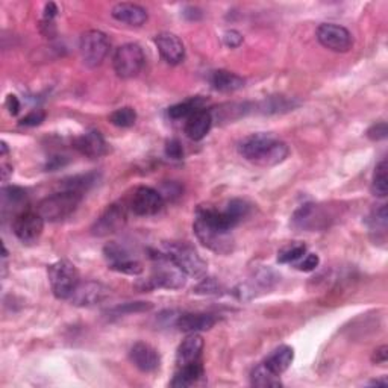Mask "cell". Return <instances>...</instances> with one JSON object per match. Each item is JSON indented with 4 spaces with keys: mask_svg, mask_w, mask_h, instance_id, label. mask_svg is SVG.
<instances>
[{
    "mask_svg": "<svg viewBox=\"0 0 388 388\" xmlns=\"http://www.w3.org/2000/svg\"><path fill=\"white\" fill-rule=\"evenodd\" d=\"M152 308V305L148 302H134V303H125L121 306H116L112 308L109 312L114 315H125L127 312H141V311H148Z\"/></svg>",
    "mask_w": 388,
    "mask_h": 388,
    "instance_id": "37",
    "label": "cell"
},
{
    "mask_svg": "<svg viewBox=\"0 0 388 388\" xmlns=\"http://www.w3.org/2000/svg\"><path fill=\"white\" fill-rule=\"evenodd\" d=\"M2 214L6 215L14 213V217L23 213V206L28 205V193L20 187H3L2 188Z\"/></svg>",
    "mask_w": 388,
    "mask_h": 388,
    "instance_id": "23",
    "label": "cell"
},
{
    "mask_svg": "<svg viewBox=\"0 0 388 388\" xmlns=\"http://www.w3.org/2000/svg\"><path fill=\"white\" fill-rule=\"evenodd\" d=\"M371 193L378 197H385L388 194V166L382 159L375 168L373 179H371Z\"/></svg>",
    "mask_w": 388,
    "mask_h": 388,
    "instance_id": "28",
    "label": "cell"
},
{
    "mask_svg": "<svg viewBox=\"0 0 388 388\" xmlns=\"http://www.w3.org/2000/svg\"><path fill=\"white\" fill-rule=\"evenodd\" d=\"M0 149H2V157H5L8 153V144L5 141L0 143Z\"/></svg>",
    "mask_w": 388,
    "mask_h": 388,
    "instance_id": "49",
    "label": "cell"
},
{
    "mask_svg": "<svg viewBox=\"0 0 388 388\" xmlns=\"http://www.w3.org/2000/svg\"><path fill=\"white\" fill-rule=\"evenodd\" d=\"M111 15L117 21L129 24V26H143L148 21V11L143 6L135 3H117L112 8Z\"/></svg>",
    "mask_w": 388,
    "mask_h": 388,
    "instance_id": "22",
    "label": "cell"
},
{
    "mask_svg": "<svg viewBox=\"0 0 388 388\" xmlns=\"http://www.w3.org/2000/svg\"><path fill=\"white\" fill-rule=\"evenodd\" d=\"M370 384H371V385H376V387H378V385H382V387H385V385L388 384V381H387V379L384 378V379H378V381H373V382H370Z\"/></svg>",
    "mask_w": 388,
    "mask_h": 388,
    "instance_id": "48",
    "label": "cell"
},
{
    "mask_svg": "<svg viewBox=\"0 0 388 388\" xmlns=\"http://www.w3.org/2000/svg\"><path fill=\"white\" fill-rule=\"evenodd\" d=\"M223 287L220 282L214 278H204L194 288V293L197 294H208V296H217L222 294Z\"/></svg>",
    "mask_w": 388,
    "mask_h": 388,
    "instance_id": "36",
    "label": "cell"
},
{
    "mask_svg": "<svg viewBox=\"0 0 388 388\" xmlns=\"http://www.w3.org/2000/svg\"><path fill=\"white\" fill-rule=\"evenodd\" d=\"M96 181H97L96 173L73 176V177H70V179H66L61 184V188L62 190H73V191L85 194L96 184Z\"/></svg>",
    "mask_w": 388,
    "mask_h": 388,
    "instance_id": "31",
    "label": "cell"
},
{
    "mask_svg": "<svg viewBox=\"0 0 388 388\" xmlns=\"http://www.w3.org/2000/svg\"><path fill=\"white\" fill-rule=\"evenodd\" d=\"M6 108L8 111H10V114L11 116H17L19 114V111H20V100H19V97L17 96H14V94H10L6 97Z\"/></svg>",
    "mask_w": 388,
    "mask_h": 388,
    "instance_id": "43",
    "label": "cell"
},
{
    "mask_svg": "<svg viewBox=\"0 0 388 388\" xmlns=\"http://www.w3.org/2000/svg\"><path fill=\"white\" fill-rule=\"evenodd\" d=\"M0 172H2V181L6 182L12 175V166H10L8 163H2V166H0Z\"/></svg>",
    "mask_w": 388,
    "mask_h": 388,
    "instance_id": "47",
    "label": "cell"
},
{
    "mask_svg": "<svg viewBox=\"0 0 388 388\" xmlns=\"http://www.w3.org/2000/svg\"><path fill=\"white\" fill-rule=\"evenodd\" d=\"M103 256L111 270L131 274V276H139L143 273V264L134 258L127 249L117 245V242H109L105 246Z\"/></svg>",
    "mask_w": 388,
    "mask_h": 388,
    "instance_id": "9",
    "label": "cell"
},
{
    "mask_svg": "<svg viewBox=\"0 0 388 388\" xmlns=\"http://www.w3.org/2000/svg\"><path fill=\"white\" fill-rule=\"evenodd\" d=\"M369 228L370 232L375 233L376 238L385 240L387 236V224H388V217H387V206L381 205L378 209H373V213L369 217Z\"/></svg>",
    "mask_w": 388,
    "mask_h": 388,
    "instance_id": "27",
    "label": "cell"
},
{
    "mask_svg": "<svg viewBox=\"0 0 388 388\" xmlns=\"http://www.w3.org/2000/svg\"><path fill=\"white\" fill-rule=\"evenodd\" d=\"M112 64H114V70L120 78L131 79L139 76L146 64V56L141 46L135 43L120 46L114 53V58H112Z\"/></svg>",
    "mask_w": 388,
    "mask_h": 388,
    "instance_id": "8",
    "label": "cell"
},
{
    "mask_svg": "<svg viewBox=\"0 0 388 388\" xmlns=\"http://www.w3.org/2000/svg\"><path fill=\"white\" fill-rule=\"evenodd\" d=\"M202 103H204V100L199 99V97H194V99L185 100L182 103H176L168 108V117L175 120L188 118L194 112L202 109Z\"/></svg>",
    "mask_w": 388,
    "mask_h": 388,
    "instance_id": "30",
    "label": "cell"
},
{
    "mask_svg": "<svg viewBox=\"0 0 388 388\" xmlns=\"http://www.w3.org/2000/svg\"><path fill=\"white\" fill-rule=\"evenodd\" d=\"M388 135V126L385 121H379V123H375L373 126L369 127L367 131V136L371 141H381L385 140Z\"/></svg>",
    "mask_w": 388,
    "mask_h": 388,
    "instance_id": "38",
    "label": "cell"
},
{
    "mask_svg": "<svg viewBox=\"0 0 388 388\" xmlns=\"http://www.w3.org/2000/svg\"><path fill=\"white\" fill-rule=\"evenodd\" d=\"M305 254H306L305 245H293L282 250V252H279L278 261L281 264H291V263H296L297 260H302Z\"/></svg>",
    "mask_w": 388,
    "mask_h": 388,
    "instance_id": "35",
    "label": "cell"
},
{
    "mask_svg": "<svg viewBox=\"0 0 388 388\" xmlns=\"http://www.w3.org/2000/svg\"><path fill=\"white\" fill-rule=\"evenodd\" d=\"M185 17H187L188 20H199L202 17V12L197 10V8H187L184 12Z\"/></svg>",
    "mask_w": 388,
    "mask_h": 388,
    "instance_id": "46",
    "label": "cell"
},
{
    "mask_svg": "<svg viewBox=\"0 0 388 388\" xmlns=\"http://www.w3.org/2000/svg\"><path fill=\"white\" fill-rule=\"evenodd\" d=\"M299 102L293 103V100L287 99V97H282V96H276V97H269V99H265L261 105L260 108L264 112V114H274V112H282V111H290L293 109L294 107H297Z\"/></svg>",
    "mask_w": 388,
    "mask_h": 388,
    "instance_id": "32",
    "label": "cell"
},
{
    "mask_svg": "<svg viewBox=\"0 0 388 388\" xmlns=\"http://www.w3.org/2000/svg\"><path fill=\"white\" fill-rule=\"evenodd\" d=\"M293 226L303 231H321L329 226L330 214L328 208L315 204H305L293 214Z\"/></svg>",
    "mask_w": 388,
    "mask_h": 388,
    "instance_id": "11",
    "label": "cell"
},
{
    "mask_svg": "<svg viewBox=\"0 0 388 388\" xmlns=\"http://www.w3.org/2000/svg\"><path fill=\"white\" fill-rule=\"evenodd\" d=\"M111 48V42L107 34L102 30L91 29L87 30L80 37L79 42V52L82 56V61L87 67L94 69L99 67L100 64L107 58Z\"/></svg>",
    "mask_w": 388,
    "mask_h": 388,
    "instance_id": "7",
    "label": "cell"
},
{
    "mask_svg": "<svg viewBox=\"0 0 388 388\" xmlns=\"http://www.w3.org/2000/svg\"><path fill=\"white\" fill-rule=\"evenodd\" d=\"M246 80L228 70H217L211 75V85L220 93H233L245 87Z\"/></svg>",
    "mask_w": 388,
    "mask_h": 388,
    "instance_id": "25",
    "label": "cell"
},
{
    "mask_svg": "<svg viewBox=\"0 0 388 388\" xmlns=\"http://www.w3.org/2000/svg\"><path fill=\"white\" fill-rule=\"evenodd\" d=\"M249 211H250V205L247 204V202L241 200V199L231 200L228 206H226V209H224V213L229 215L231 220L236 224H238L242 218L249 214Z\"/></svg>",
    "mask_w": 388,
    "mask_h": 388,
    "instance_id": "34",
    "label": "cell"
},
{
    "mask_svg": "<svg viewBox=\"0 0 388 388\" xmlns=\"http://www.w3.org/2000/svg\"><path fill=\"white\" fill-rule=\"evenodd\" d=\"M387 358H388V347L381 346L379 349L375 351L373 357H371V361H373L375 364H384V362H387Z\"/></svg>",
    "mask_w": 388,
    "mask_h": 388,
    "instance_id": "44",
    "label": "cell"
},
{
    "mask_svg": "<svg viewBox=\"0 0 388 388\" xmlns=\"http://www.w3.org/2000/svg\"><path fill=\"white\" fill-rule=\"evenodd\" d=\"M82 193L61 188V191L53 193L39 202L37 211L46 222L66 220L76 211L80 202H82Z\"/></svg>",
    "mask_w": 388,
    "mask_h": 388,
    "instance_id": "4",
    "label": "cell"
},
{
    "mask_svg": "<svg viewBox=\"0 0 388 388\" xmlns=\"http://www.w3.org/2000/svg\"><path fill=\"white\" fill-rule=\"evenodd\" d=\"M164 196L158 190L152 187H139L132 194L129 206H131L134 214L148 217L158 214L164 208Z\"/></svg>",
    "mask_w": 388,
    "mask_h": 388,
    "instance_id": "14",
    "label": "cell"
},
{
    "mask_svg": "<svg viewBox=\"0 0 388 388\" xmlns=\"http://www.w3.org/2000/svg\"><path fill=\"white\" fill-rule=\"evenodd\" d=\"M211 126H213L211 112L202 108L194 112V114H191L187 118V121H185V134H187L190 140L200 141L205 139L209 131H211Z\"/></svg>",
    "mask_w": 388,
    "mask_h": 388,
    "instance_id": "21",
    "label": "cell"
},
{
    "mask_svg": "<svg viewBox=\"0 0 388 388\" xmlns=\"http://www.w3.org/2000/svg\"><path fill=\"white\" fill-rule=\"evenodd\" d=\"M250 384L254 387H281L282 382L279 381V376H276L274 373L267 369L264 364H260V366L255 367L252 375H250Z\"/></svg>",
    "mask_w": 388,
    "mask_h": 388,
    "instance_id": "29",
    "label": "cell"
},
{
    "mask_svg": "<svg viewBox=\"0 0 388 388\" xmlns=\"http://www.w3.org/2000/svg\"><path fill=\"white\" fill-rule=\"evenodd\" d=\"M46 118V112L43 109H34L30 111L28 116H24L20 120V125L21 126H38L42 125Z\"/></svg>",
    "mask_w": 388,
    "mask_h": 388,
    "instance_id": "39",
    "label": "cell"
},
{
    "mask_svg": "<svg viewBox=\"0 0 388 388\" xmlns=\"http://www.w3.org/2000/svg\"><path fill=\"white\" fill-rule=\"evenodd\" d=\"M217 323V317L213 314H204V312H187L181 314L176 319V328L182 330V333H202V330H209L214 328Z\"/></svg>",
    "mask_w": 388,
    "mask_h": 388,
    "instance_id": "20",
    "label": "cell"
},
{
    "mask_svg": "<svg viewBox=\"0 0 388 388\" xmlns=\"http://www.w3.org/2000/svg\"><path fill=\"white\" fill-rule=\"evenodd\" d=\"M228 214L223 211H218L214 208L200 206L196 213V220L193 223L194 233L197 240L213 250L215 254L226 255L232 252L233 249V238L231 236V231L236 228Z\"/></svg>",
    "mask_w": 388,
    "mask_h": 388,
    "instance_id": "1",
    "label": "cell"
},
{
    "mask_svg": "<svg viewBox=\"0 0 388 388\" xmlns=\"http://www.w3.org/2000/svg\"><path fill=\"white\" fill-rule=\"evenodd\" d=\"M319 264H320L319 255L308 254L296 267H297V270H301V272H312V270L317 269Z\"/></svg>",
    "mask_w": 388,
    "mask_h": 388,
    "instance_id": "40",
    "label": "cell"
},
{
    "mask_svg": "<svg viewBox=\"0 0 388 388\" xmlns=\"http://www.w3.org/2000/svg\"><path fill=\"white\" fill-rule=\"evenodd\" d=\"M127 222V211L123 204H111L105 211L96 218V222L91 228L93 236L96 237H107L111 233H116L125 228Z\"/></svg>",
    "mask_w": 388,
    "mask_h": 388,
    "instance_id": "10",
    "label": "cell"
},
{
    "mask_svg": "<svg viewBox=\"0 0 388 388\" xmlns=\"http://www.w3.org/2000/svg\"><path fill=\"white\" fill-rule=\"evenodd\" d=\"M204 338L199 333H193L177 347L176 352V366L184 367L188 364L200 361L202 351H204Z\"/></svg>",
    "mask_w": 388,
    "mask_h": 388,
    "instance_id": "19",
    "label": "cell"
},
{
    "mask_svg": "<svg viewBox=\"0 0 388 388\" xmlns=\"http://www.w3.org/2000/svg\"><path fill=\"white\" fill-rule=\"evenodd\" d=\"M153 270L150 278L144 282V290H179L187 282V274H185L179 267H177L166 252H158L152 255Z\"/></svg>",
    "mask_w": 388,
    "mask_h": 388,
    "instance_id": "3",
    "label": "cell"
},
{
    "mask_svg": "<svg viewBox=\"0 0 388 388\" xmlns=\"http://www.w3.org/2000/svg\"><path fill=\"white\" fill-rule=\"evenodd\" d=\"M223 43L224 46H228L231 48H236L242 43V35L240 34L238 30H226L223 34Z\"/></svg>",
    "mask_w": 388,
    "mask_h": 388,
    "instance_id": "42",
    "label": "cell"
},
{
    "mask_svg": "<svg viewBox=\"0 0 388 388\" xmlns=\"http://www.w3.org/2000/svg\"><path fill=\"white\" fill-rule=\"evenodd\" d=\"M109 296V288L100 282L87 281L80 282L75 293L70 297L73 305L76 306H94L103 302Z\"/></svg>",
    "mask_w": 388,
    "mask_h": 388,
    "instance_id": "15",
    "label": "cell"
},
{
    "mask_svg": "<svg viewBox=\"0 0 388 388\" xmlns=\"http://www.w3.org/2000/svg\"><path fill=\"white\" fill-rule=\"evenodd\" d=\"M108 118L117 127H131L136 121V112L131 107H123L112 111Z\"/></svg>",
    "mask_w": 388,
    "mask_h": 388,
    "instance_id": "33",
    "label": "cell"
},
{
    "mask_svg": "<svg viewBox=\"0 0 388 388\" xmlns=\"http://www.w3.org/2000/svg\"><path fill=\"white\" fill-rule=\"evenodd\" d=\"M240 155L249 163L273 167L281 164L288 157V146L270 134H254L246 136L238 144Z\"/></svg>",
    "mask_w": 388,
    "mask_h": 388,
    "instance_id": "2",
    "label": "cell"
},
{
    "mask_svg": "<svg viewBox=\"0 0 388 388\" xmlns=\"http://www.w3.org/2000/svg\"><path fill=\"white\" fill-rule=\"evenodd\" d=\"M293 360H294L293 347L279 346L269 355V357L265 358V361L263 364L272 371V373L281 376L282 373H285V371L288 370Z\"/></svg>",
    "mask_w": 388,
    "mask_h": 388,
    "instance_id": "24",
    "label": "cell"
},
{
    "mask_svg": "<svg viewBox=\"0 0 388 388\" xmlns=\"http://www.w3.org/2000/svg\"><path fill=\"white\" fill-rule=\"evenodd\" d=\"M204 376V366H202V361L188 364V366L177 367V371L175 373L173 381L170 382L172 387H190L193 384H196L199 379Z\"/></svg>",
    "mask_w": 388,
    "mask_h": 388,
    "instance_id": "26",
    "label": "cell"
},
{
    "mask_svg": "<svg viewBox=\"0 0 388 388\" xmlns=\"http://www.w3.org/2000/svg\"><path fill=\"white\" fill-rule=\"evenodd\" d=\"M75 149L87 158H100L108 152V144L99 131L85 132L73 141Z\"/></svg>",
    "mask_w": 388,
    "mask_h": 388,
    "instance_id": "18",
    "label": "cell"
},
{
    "mask_svg": "<svg viewBox=\"0 0 388 388\" xmlns=\"http://www.w3.org/2000/svg\"><path fill=\"white\" fill-rule=\"evenodd\" d=\"M319 43L337 53L349 52L353 46V37L346 28L335 23H321L317 28Z\"/></svg>",
    "mask_w": 388,
    "mask_h": 388,
    "instance_id": "12",
    "label": "cell"
},
{
    "mask_svg": "<svg viewBox=\"0 0 388 388\" xmlns=\"http://www.w3.org/2000/svg\"><path fill=\"white\" fill-rule=\"evenodd\" d=\"M44 222L38 211H23L14 217L12 231L23 245H34L42 237Z\"/></svg>",
    "mask_w": 388,
    "mask_h": 388,
    "instance_id": "13",
    "label": "cell"
},
{
    "mask_svg": "<svg viewBox=\"0 0 388 388\" xmlns=\"http://www.w3.org/2000/svg\"><path fill=\"white\" fill-rule=\"evenodd\" d=\"M155 44L158 47V52L170 66H177L185 58V47L179 37L170 32H161L155 37Z\"/></svg>",
    "mask_w": 388,
    "mask_h": 388,
    "instance_id": "17",
    "label": "cell"
},
{
    "mask_svg": "<svg viewBox=\"0 0 388 388\" xmlns=\"http://www.w3.org/2000/svg\"><path fill=\"white\" fill-rule=\"evenodd\" d=\"M47 276L52 293L56 299H62V301H70V297L80 284L76 265L67 260H60L48 265Z\"/></svg>",
    "mask_w": 388,
    "mask_h": 388,
    "instance_id": "5",
    "label": "cell"
},
{
    "mask_svg": "<svg viewBox=\"0 0 388 388\" xmlns=\"http://www.w3.org/2000/svg\"><path fill=\"white\" fill-rule=\"evenodd\" d=\"M129 360L134 366L143 373H152L157 371L161 366V357L155 347H152L148 343L139 342L135 343L131 351H129Z\"/></svg>",
    "mask_w": 388,
    "mask_h": 388,
    "instance_id": "16",
    "label": "cell"
},
{
    "mask_svg": "<svg viewBox=\"0 0 388 388\" xmlns=\"http://www.w3.org/2000/svg\"><path fill=\"white\" fill-rule=\"evenodd\" d=\"M164 252L187 276L204 278L206 274L208 264L188 242H170Z\"/></svg>",
    "mask_w": 388,
    "mask_h": 388,
    "instance_id": "6",
    "label": "cell"
},
{
    "mask_svg": "<svg viewBox=\"0 0 388 388\" xmlns=\"http://www.w3.org/2000/svg\"><path fill=\"white\" fill-rule=\"evenodd\" d=\"M58 12H60V10H58V6H56V3H53V2L46 3V6H44V20L53 21V19L56 17V15H58Z\"/></svg>",
    "mask_w": 388,
    "mask_h": 388,
    "instance_id": "45",
    "label": "cell"
},
{
    "mask_svg": "<svg viewBox=\"0 0 388 388\" xmlns=\"http://www.w3.org/2000/svg\"><path fill=\"white\" fill-rule=\"evenodd\" d=\"M166 155L172 159H182L184 157V149L179 140H170L166 144Z\"/></svg>",
    "mask_w": 388,
    "mask_h": 388,
    "instance_id": "41",
    "label": "cell"
}]
</instances>
